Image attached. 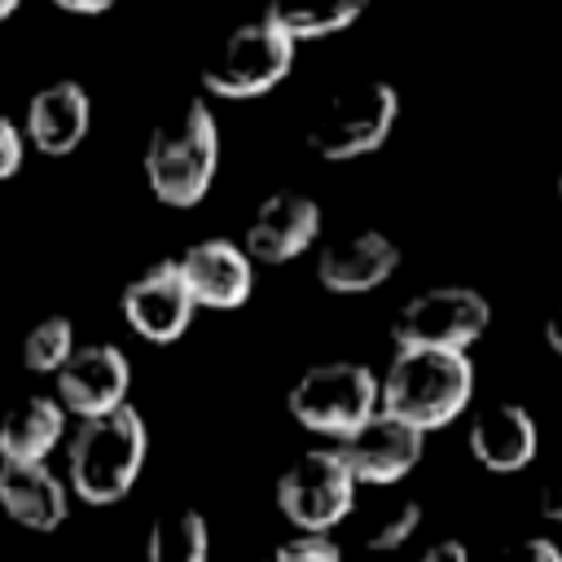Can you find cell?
<instances>
[{"label":"cell","mask_w":562,"mask_h":562,"mask_svg":"<svg viewBox=\"0 0 562 562\" xmlns=\"http://www.w3.org/2000/svg\"><path fill=\"white\" fill-rule=\"evenodd\" d=\"M220 171V123L206 101H184L167 114L145 145V180L158 202L193 206Z\"/></svg>","instance_id":"cell-1"},{"label":"cell","mask_w":562,"mask_h":562,"mask_svg":"<svg viewBox=\"0 0 562 562\" xmlns=\"http://www.w3.org/2000/svg\"><path fill=\"white\" fill-rule=\"evenodd\" d=\"M474 395V364L465 351H395L382 373V413L439 430L465 413Z\"/></svg>","instance_id":"cell-2"},{"label":"cell","mask_w":562,"mask_h":562,"mask_svg":"<svg viewBox=\"0 0 562 562\" xmlns=\"http://www.w3.org/2000/svg\"><path fill=\"white\" fill-rule=\"evenodd\" d=\"M145 452H149V430L132 404L105 417L79 422V430L70 435V457H66L75 496L88 505L123 501L145 465Z\"/></svg>","instance_id":"cell-3"},{"label":"cell","mask_w":562,"mask_h":562,"mask_svg":"<svg viewBox=\"0 0 562 562\" xmlns=\"http://www.w3.org/2000/svg\"><path fill=\"white\" fill-rule=\"evenodd\" d=\"M285 408L303 430L342 443L373 413H382V378L360 360H321L294 378Z\"/></svg>","instance_id":"cell-4"},{"label":"cell","mask_w":562,"mask_h":562,"mask_svg":"<svg viewBox=\"0 0 562 562\" xmlns=\"http://www.w3.org/2000/svg\"><path fill=\"white\" fill-rule=\"evenodd\" d=\"M294 48H299V40L281 22L259 13L224 35V44L215 48V57L202 70V83L211 97H228V101L263 97L268 88H277L290 75Z\"/></svg>","instance_id":"cell-5"},{"label":"cell","mask_w":562,"mask_h":562,"mask_svg":"<svg viewBox=\"0 0 562 562\" xmlns=\"http://www.w3.org/2000/svg\"><path fill=\"white\" fill-rule=\"evenodd\" d=\"M395 119H400V92L386 79H360L325 97V105L307 127V145L329 162L364 158L382 149Z\"/></svg>","instance_id":"cell-6"},{"label":"cell","mask_w":562,"mask_h":562,"mask_svg":"<svg viewBox=\"0 0 562 562\" xmlns=\"http://www.w3.org/2000/svg\"><path fill=\"white\" fill-rule=\"evenodd\" d=\"M492 325V303L470 285H435L413 294L395 321V351H465Z\"/></svg>","instance_id":"cell-7"},{"label":"cell","mask_w":562,"mask_h":562,"mask_svg":"<svg viewBox=\"0 0 562 562\" xmlns=\"http://www.w3.org/2000/svg\"><path fill=\"white\" fill-rule=\"evenodd\" d=\"M356 474L342 461L338 448H307L299 452L281 479H277V509L312 536H329V527H338L351 505H356Z\"/></svg>","instance_id":"cell-8"},{"label":"cell","mask_w":562,"mask_h":562,"mask_svg":"<svg viewBox=\"0 0 562 562\" xmlns=\"http://www.w3.org/2000/svg\"><path fill=\"white\" fill-rule=\"evenodd\" d=\"M119 307H123L127 329L140 334L145 342H176L189 329L198 299L180 272V259H158L123 285Z\"/></svg>","instance_id":"cell-9"},{"label":"cell","mask_w":562,"mask_h":562,"mask_svg":"<svg viewBox=\"0 0 562 562\" xmlns=\"http://www.w3.org/2000/svg\"><path fill=\"white\" fill-rule=\"evenodd\" d=\"M127 386H132V364L114 342L79 347L57 373V400L79 422L123 408L127 404Z\"/></svg>","instance_id":"cell-10"},{"label":"cell","mask_w":562,"mask_h":562,"mask_svg":"<svg viewBox=\"0 0 562 562\" xmlns=\"http://www.w3.org/2000/svg\"><path fill=\"white\" fill-rule=\"evenodd\" d=\"M422 448H426V435L391 413H373L360 430H351L338 443L356 483H373V487H386V483H400L404 474H413V465L422 461Z\"/></svg>","instance_id":"cell-11"},{"label":"cell","mask_w":562,"mask_h":562,"mask_svg":"<svg viewBox=\"0 0 562 562\" xmlns=\"http://www.w3.org/2000/svg\"><path fill=\"white\" fill-rule=\"evenodd\" d=\"M316 233H321L316 198H307L299 189H281V193H268L255 206L241 246L255 263H290L316 241Z\"/></svg>","instance_id":"cell-12"},{"label":"cell","mask_w":562,"mask_h":562,"mask_svg":"<svg viewBox=\"0 0 562 562\" xmlns=\"http://www.w3.org/2000/svg\"><path fill=\"white\" fill-rule=\"evenodd\" d=\"M180 272L198 299V307H241L255 290V259L246 255V246L228 241V237H206L193 241L180 255Z\"/></svg>","instance_id":"cell-13"},{"label":"cell","mask_w":562,"mask_h":562,"mask_svg":"<svg viewBox=\"0 0 562 562\" xmlns=\"http://www.w3.org/2000/svg\"><path fill=\"white\" fill-rule=\"evenodd\" d=\"M395 268H400V246L378 228H360L321 250L316 281L329 294H369L382 281H391Z\"/></svg>","instance_id":"cell-14"},{"label":"cell","mask_w":562,"mask_h":562,"mask_svg":"<svg viewBox=\"0 0 562 562\" xmlns=\"http://www.w3.org/2000/svg\"><path fill=\"white\" fill-rule=\"evenodd\" d=\"M536 448H540V430L522 404L501 400V404H487L483 413H474V422H470V457L492 474L527 470L536 461Z\"/></svg>","instance_id":"cell-15"},{"label":"cell","mask_w":562,"mask_h":562,"mask_svg":"<svg viewBox=\"0 0 562 562\" xmlns=\"http://www.w3.org/2000/svg\"><path fill=\"white\" fill-rule=\"evenodd\" d=\"M88 123H92V101L83 92V83L75 79H57V83H44L31 101H26V140L48 154V158H61L70 149H79V140L88 136Z\"/></svg>","instance_id":"cell-16"},{"label":"cell","mask_w":562,"mask_h":562,"mask_svg":"<svg viewBox=\"0 0 562 562\" xmlns=\"http://www.w3.org/2000/svg\"><path fill=\"white\" fill-rule=\"evenodd\" d=\"M0 509L18 527L57 531L70 514V492L44 461H0Z\"/></svg>","instance_id":"cell-17"},{"label":"cell","mask_w":562,"mask_h":562,"mask_svg":"<svg viewBox=\"0 0 562 562\" xmlns=\"http://www.w3.org/2000/svg\"><path fill=\"white\" fill-rule=\"evenodd\" d=\"M66 435V408L57 395H31L0 417V461H44Z\"/></svg>","instance_id":"cell-18"},{"label":"cell","mask_w":562,"mask_h":562,"mask_svg":"<svg viewBox=\"0 0 562 562\" xmlns=\"http://www.w3.org/2000/svg\"><path fill=\"white\" fill-rule=\"evenodd\" d=\"M206 553H211V531L198 509H189V505L162 509L149 522L145 562H206Z\"/></svg>","instance_id":"cell-19"},{"label":"cell","mask_w":562,"mask_h":562,"mask_svg":"<svg viewBox=\"0 0 562 562\" xmlns=\"http://www.w3.org/2000/svg\"><path fill=\"white\" fill-rule=\"evenodd\" d=\"M364 9H369V0H272L263 13L272 22H281L294 40H325V35H338L351 22H360Z\"/></svg>","instance_id":"cell-20"},{"label":"cell","mask_w":562,"mask_h":562,"mask_svg":"<svg viewBox=\"0 0 562 562\" xmlns=\"http://www.w3.org/2000/svg\"><path fill=\"white\" fill-rule=\"evenodd\" d=\"M79 347H75V325H70V316H44V321H35L31 329H26V338H22V364L31 369V373H61V364L75 356Z\"/></svg>","instance_id":"cell-21"},{"label":"cell","mask_w":562,"mask_h":562,"mask_svg":"<svg viewBox=\"0 0 562 562\" xmlns=\"http://www.w3.org/2000/svg\"><path fill=\"white\" fill-rule=\"evenodd\" d=\"M417 527H422V505H417V501H404V505L386 509V514L373 522V531L364 536V549H373V553H391V549L408 544V540L417 536Z\"/></svg>","instance_id":"cell-22"},{"label":"cell","mask_w":562,"mask_h":562,"mask_svg":"<svg viewBox=\"0 0 562 562\" xmlns=\"http://www.w3.org/2000/svg\"><path fill=\"white\" fill-rule=\"evenodd\" d=\"M259 562H342V553H338V544H334L329 536L299 531V536H290V540L272 544Z\"/></svg>","instance_id":"cell-23"},{"label":"cell","mask_w":562,"mask_h":562,"mask_svg":"<svg viewBox=\"0 0 562 562\" xmlns=\"http://www.w3.org/2000/svg\"><path fill=\"white\" fill-rule=\"evenodd\" d=\"M483 562H562V549L553 540H544V536H527L518 544H505V549L487 553Z\"/></svg>","instance_id":"cell-24"},{"label":"cell","mask_w":562,"mask_h":562,"mask_svg":"<svg viewBox=\"0 0 562 562\" xmlns=\"http://www.w3.org/2000/svg\"><path fill=\"white\" fill-rule=\"evenodd\" d=\"M22 149H26V132L0 114V180H9L22 167Z\"/></svg>","instance_id":"cell-25"},{"label":"cell","mask_w":562,"mask_h":562,"mask_svg":"<svg viewBox=\"0 0 562 562\" xmlns=\"http://www.w3.org/2000/svg\"><path fill=\"white\" fill-rule=\"evenodd\" d=\"M422 562H470V549H465L461 540H435V544L422 553Z\"/></svg>","instance_id":"cell-26"},{"label":"cell","mask_w":562,"mask_h":562,"mask_svg":"<svg viewBox=\"0 0 562 562\" xmlns=\"http://www.w3.org/2000/svg\"><path fill=\"white\" fill-rule=\"evenodd\" d=\"M53 9H61V13H79V18H92V13H105V9H114L119 0H48Z\"/></svg>","instance_id":"cell-27"},{"label":"cell","mask_w":562,"mask_h":562,"mask_svg":"<svg viewBox=\"0 0 562 562\" xmlns=\"http://www.w3.org/2000/svg\"><path fill=\"white\" fill-rule=\"evenodd\" d=\"M540 514H544L549 522H562V479H558V483H544V492H540Z\"/></svg>","instance_id":"cell-28"},{"label":"cell","mask_w":562,"mask_h":562,"mask_svg":"<svg viewBox=\"0 0 562 562\" xmlns=\"http://www.w3.org/2000/svg\"><path fill=\"white\" fill-rule=\"evenodd\" d=\"M544 342H549V351L553 356H562V303L549 312V321H544Z\"/></svg>","instance_id":"cell-29"},{"label":"cell","mask_w":562,"mask_h":562,"mask_svg":"<svg viewBox=\"0 0 562 562\" xmlns=\"http://www.w3.org/2000/svg\"><path fill=\"white\" fill-rule=\"evenodd\" d=\"M18 4H22V0H0V22H4V18H9Z\"/></svg>","instance_id":"cell-30"},{"label":"cell","mask_w":562,"mask_h":562,"mask_svg":"<svg viewBox=\"0 0 562 562\" xmlns=\"http://www.w3.org/2000/svg\"><path fill=\"white\" fill-rule=\"evenodd\" d=\"M558 198H562V176H558Z\"/></svg>","instance_id":"cell-31"}]
</instances>
